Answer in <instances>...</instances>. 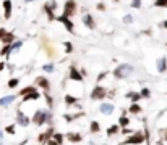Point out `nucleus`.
Here are the masks:
<instances>
[{
  "label": "nucleus",
  "mask_w": 167,
  "mask_h": 145,
  "mask_svg": "<svg viewBox=\"0 0 167 145\" xmlns=\"http://www.w3.org/2000/svg\"><path fill=\"white\" fill-rule=\"evenodd\" d=\"M18 85H20V77H12V79L7 82V87H8V89H16Z\"/></svg>",
  "instance_id": "a878e982"
},
{
  "label": "nucleus",
  "mask_w": 167,
  "mask_h": 145,
  "mask_svg": "<svg viewBox=\"0 0 167 145\" xmlns=\"http://www.w3.org/2000/svg\"><path fill=\"white\" fill-rule=\"evenodd\" d=\"M12 12H13L12 0H3V18L5 19H10L12 18Z\"/></svg>",
  "instance_id": "f8f14e48"
},
{
  "label": "nucleus",
  "mask_w": 167,
  "mask_h": 145,
  "mask_svg": "<svg viewBox=\"0 0 167 145\" xmlns=\"http://www.w3.org/2000/svg\"><path fill=\"white\" fill-rule=\"evenodd\" d=\"M161 26H162L164 29H167V19H165V21H162V23H161Z\"/></svg>",
  "instance_id": "de8ad7c7"
},
{
  "label": "nucleus",
  "mask_w": 167,
  "mask_h": 145,
  "mask_svg": "<svg viewBox=\"0 0 167 145\" xmlns=\"http://www.w3.org/2000/svg\"><path fill=\"white\" fill-rule=\"evenodd\" d=\"M0 42H2V44H13V42H16V36H15V32L8 31V32L5 34V37H3Z\"/></svg>",
  "instance_id": "412c9836"
},
{
  "label": "nucleus",
  "mask_w": 167,
  "mask_h": 145,
  "mask_svg": "<svg viewBox=\"0 0 167 145\" xmlns=\"http://www.w3.org/2000/svg\"><path fill=\"white\" fill-rule=\"evenodd\" d=\"M112 2H120V0H112Z\"/></svg>",
  "instance_id": "3c124183"
},
{
  "label": "nucleus",
  "mask_w": 167,
  "mask_h": 145,
  "mask_svg": "<svg viewBox=\"0 0 167 145\" xmlns=\"http://www.w3.org/2000/svg\"><path fill=\"white\" fill-rule=\"evenodd\" d=\"M125 97H127L128 100H132V103H136V102H140V100L143 99L141 92H127Z\"/></svg>",
  "instance_id": "aec40b11"
},
{
  "label": "nucleus",
  "mask_w": 167,
  "mask_h": 145,
  "mask_svg": "<svg viewBox=\"0 0 167 145\" xmlns=\"http://www.w3.org/2000/svg\"><path fill=\"white\" fill-rule=\"evenodd\" d=\"M65 137H67V140L71 142V143H80L83 140V134L81 132H67Z\"/></svg>",
  "instance_id": "9b49d317"
},
{
  "label": "nucleus",
  "mask_w": 167,
  "mask_h": 145,
  "mask_svg": "<svg viewBox=\"0 0 167 145\" xmlns=\"http://www.w3.org/2000/svg\"><path fill=\"white\" fill-rule=\"evenodd\" d=\"M89 131H91V134H97V132L101 131V124H99L97 121H91V124H89Z\"/></svg>",
  "instance_id": "bb28decb"
},
{
  "label": "nucleus",
  "mask_w": 167,
  "mask_h": 145,
  "mask_svg": "<svg viewBox=\"0 0 167 145\" xmlns=\"http://www.w3.org/2000/svg\"><path fill=\"white\" fill-rule=\"evenodd\" d=\"M122 134H133V131L128 128H122Z\"/></svg>",
  "instance_id": "c03bdc74"
},
{
  "label": "nucleus",
  "mask_w": 167,
  "mask_h": 145,
  "mask_svg": "<svg viewBox=\"0 0 167 145\" xmlns=\"http://www.w3.org/2000/svg\"><path fill=\"white\" fill-rule=\"evenodd\" d=\"M34 90H38V85H28V87H24V89H21L20 92H18V95L24 97V95L31 94V92H34Z\"/></svg>",
  "instance_id": "b1692460"
},
{
  "label": "nucleus",
  "mask_w": 167,
  "mask_h": 145,
  "mask_svg": "<svg viewBox=\"0 0 167 145\" xmlns=\"http://www.w3.org/2000/svg\"><path fill=\"white\" fill-rule=\"evenodd\" d=\"M146 140V135L143 132H133L132 135H128V137L122 142V145H140Z\"/></svg>",
  "instance_id": "20e7f679"
},
{
  "label": "nucleus",
  "mask_w": 167,
  "mask_h": 145,
  "mask_svg": "<svg viewBox=\"0 0 167 145\" xmlns=\"http://www.w3.org/2000/svg\"><path fill=\"white\" fill-rule=\"evenodd\" d=\"M42 97V94L39 92V90H34V92H31V94H28V95H24L23 97V103H26V102H34V100H39Z\"/></svg>",
  "instance_id": "2eb2a0df"
},
{
  "label": "nucleus",
  "mask_w": 167,
  "mask_h": 145,
  "mask_svg": "<svg viewBox=\"0 0 167 145\" xmlns=\"http://www.w3.org/2000/svg\"><path fill=\"white\" fill-rule=\"evenodd\" d=\"M55 21H59V23H62V26L67 29V31L70 32V34H73L75 32V24L71 23V18H68V16H65V15H60V16H57V19Z\"/></svg>",
  "instance_id": "423d86ee"
},
{
  "label": "nucleus",
  "mask_w": 167,
  "mask_h": 145,
  "mask_svg": "<svg viewBox=\"0 0 167 145\" xmlns=\"http://www.w3.org/2000/svg\"><path fill=\"white\" fill-rule=\"evenodd\" d=\"M8 31H7V29L5 27H0V41H2V39L5 37V34H7Z\"/></svg>",
  "instance_id": "79ce46f5"
},
{
  "label": "nucleus",
  "mask_w": 167,
  "mask_h": 145,
  "mask_svg": "<svg viewBox=\"0 0 167 145\" xmlns=\"http://www.w3.org/2000/svg\"><path fill=\"white\" fill-rule=\"evenodd\" d=\"M52 137H54L55 140H57L60 145H63L65 139H67V137H65V134H62V132H54V135H52Z\"/></svg>",
  "instance_id": "c756f323"
},
{
  "label": "nucleus",
  "mask_w": 167,
  "mask_h": 145,
  "mask_svg": "<svg viewBox=\"0 0 167 145\" xmlns=\"http://www.w3.org/2000/svg\"><path fill=\"white\" fill-rule=\"evenodd\" d=\"M34 84L38 85V87H42L44 92H49L50 90V81L45 76H38V77H36V81H34Z\"/></svg>",
  "instance_id": "9d476101"
},
{
  "label": "nucleus",
  "mask_w": 167,
  "mask_h": 145,
  "mask_svg": "<svg viewBox=\"0 0 167 145\" xmlns=\"http://www.w3.org/2000/svg\"><path fill=\"white\" fill-rule=\"evenodd\" d=\"M24 2H34V0H24Z\"/></svg>",
  "instance_id": "8fccbe9b"
},
{
  "label": "nucleus",
  "mask_w": 167,
  "mask_h": 145,
  "mask_svg": "<svg viewBox=\"0 0 167 145\" xmlns=\"http://www.w3.org/2000/svg\"><path fill=\"white\" fill-rule=\"evenodd\" d=\"M54 132H55V129H54V126H49L47 129H45L44 132H41L39 135H38V142L41 143V145H44V143H47V140L49 139H52V135H54Z\"/></svg>",
  "instance_id": "0eeeda50"
},
{
  "label": "nucleus",
  "mask_w": 167,
  "mask_h": 145,
  "mask_svg": "<svg viewBox=\"0 0 167 145\" xmlns=\"http://www.w3.org/2000/svg\"><path fill=\"white\" fill-rule=\"evenodd\" d=\"M42 10H44V13L47 15V19H49V21H55V19H57V16H55V10L50 7L49 2H47V3H44Z\"/></svg>",
  "instance_id": "ddd939ff"
},
{
  "label": "nucleus",
  "mask_w": 167,
  "mask_h": 145,
  "mask_svg": "<svg viewBox=\"0 0 167 145\" xmlns=\"http://www.w3.org/2000/svg\"><path fill=\"white\" fill-rule=\"evenodd\" d=\"M16 100V95H5V97H0V106H8L12 105Z\"/></svg>",
  "instance_id": "6ab92c4d"
},
{
  "label": "nucleus",
  "mask_w": 167,
  "mask_h": 145,
  "mask_svg": "<svg viewBox=\"0 0 167 145\" xmlns=\"http://www.w3.org/2000/svg\"><path fill=\"white\" fill-rule=\"evenodd\" d=\"M3 139V131H0V140Z\"/></svg>",
  "instance_id": "09e8293b"
},
{
  "label": "nucleus",
  "mask_w": 167,
  "mask_h": 145,
  "mask_svg": "<svg viewBox=\"0 0 167 145\" xmlns=\"http://www.w3.org/2000/svg\"><path fill=\"white\" fill-rule=\"evenodd\" d=\"M141 95H143V99H149V97H151V90L149 89H148V87H141Z\"/></svg>",
  "instance_id": "72a5a7b5"
},
{
  "label": "nucleus",
  "mask_w": 167,
  "mask_h": 145,
  "mask_svg": "<svg viewBox=\"0 0 167 145\" xmlns=\"http://www.w3.org/2000/svg\"><path fill=\"white\" fill-rule=\"evenodd\" d=\"M107 95H109V90L106 89L104 85L97 84V85H94V89L91 90V95H89V99H91L92 102H97V100H104Z\"/></svg>",
  "instance_id": "7ed1b4c3"
},
{
  "label": "nucleus",
  "mask_w": 167,
  "mask_h": 145,
  "mask_svg": "<svg viewBox=\"0 0 167 145\" xmlns=\"http://www.w3.org/2000/svg\"><path fill=\"white\" fill-rule=\"evenodd\" d=\"M141 111H143V108H141L140 105H138V102H136V103H132V105L128 106V113H133V114H140Z\"/></svg>",
  "instance_id": "393cba45"
},
{
  "label": "nucleus",
  "mask_w": 167,
  "mask_h": 145,
  "mask_svg": "<svg viewBox=\"0 0 167 145\" xmlns=\"http://www.w3.org/2000/svg\"><path fill=\"white\" fill-rule=\"evenodd\" d=\"M86 113H78V114H63V119L65 121H73V119H76V118H80V116H85Z\"/></svg>",
  "instance_id": "7c9ffc66"
},
{
  "label": "nucleus",
  "mask_w": 167,
  "mask_h": 145,
  "mask_svg": "<svg viewBox=\"0 0 167 145\" xmlns=\"http://www.w3.org/2000/svg\"><path fill=\"white\" fill-rule=\"evenodd\" d=\"M68 79L76 81V82H83L85 76L81 74V71H78V68H76L75 65H71V66H70V70H68Z\"/></svg>",
  "instance_id": "6e6552de"
},
{
  "label": "nucleus",
  "mask_w": 167,
  "mask_h": 145,
  "mask_svg": "<svg viewBox=\"0 0 167 145\" xmlns=\"http://www.w3.org/2000/svg\"><path fill=\"white\" fill-rule=\"evenodd\" d=\"M107 74H109L107 71H101V73L97 74V82H101V81H104V79H106V77H107Z\"/></svg>",
  "instance_id": "e433bc0d"
},
{
  "label": "nucleus",
  "mask_w": 167,
  "mask_h": 145,
  "mask_svg": "<svg viewBox=\"0 0 167 145\" xmlns=\"http://www.w3.org/2000/svg\"><path fill=\"white\" fill-rule=\"evenodd\" d=\"M120 131H122V126L120 124H110L106 131V134H107V137H112V135H117Z\"/></svg>",
  "instance_id": "dca6fc26"
},
{
  "label": "nucleus",
  "mask_w": 167,
  "mask_h": 145,
  "mask_svg": "<svg viewBox=\"0 0 167 145\" xmlns=\"http://www.w3.org/2000/svg\"><path fill=\"white\" fill-rule=\"evenodd\" d=\"M135 71V68L130 65V63H120L115 70H114V77L115 79H123L128 74H132Z\"/></svg>",
  "instance_id": "f03ea898"
},
{
  "label": "nucleus",
  "mask_w": 167,
  "mask_h": 145,
  "mask_svg": "<svg viewBox=\"0 0 167 145\" xmlns=\"http://www.w3.org/2000/svg\"><path fill=\"white\" fill-rule=\"evenodd\" d=\"M161 134H162L164 140H167V129H162V131H161Z\"/></svg>",
  "instance_id": "49530a36"
},
{
  "label": "nucleus",
  "mask_w": 167,
  "mask_h": 145,
  "mask_svg": "<svg viewBox=\"0 0 167 145\" xmlns=\"http://www.w3.org/2000/svg\"><path fill=\"white\" fill-rule=\"evenodd\" d=\"M96 10H99V12H106L107 7H106V3H104V2H99V3L96 5Z\"/></svg>",
  "instance_id": "58836bf2"
},
{
  "label": "nucleus",
  "mask_w": 167,
  "mask_h": 145,
  "mask_svg": "<svg viewBox=\"0 0 167 145\" xmlns=\"http://www.w3.org/2000/svg\"><path fill=\"white\" fill-rule=\"evenodd\" d=\"M63 100H65V105L67 106H75V105H78V97H75V95H70V94H67L63 97Z\"/></svg>",
  "instance_id": "a211bd4d"
},
{
  "label": "nucleus",
  "mask_w": 167,
  "mask_h": 145,
  "mask_svg": "<svg viewBox=\"0 0 167 145\" xmlns=\"http://www.w3.org/2000/svg\"><path fill=\"white\" fill-rule=\"evenodd\" d=\"M42 71H45V73H54V65H52V63L44 65V66H42Z\"/></svg>",
  "instance_id": "c9c22d12"
},
{
  "label": "nucleus",
  "mask_w": 167,
  "mask_h": 145,
  "mask_svg": "<svg viewBox=\"0 0 167 145\" xmlns=\"http://www.w3.org/2000/svg\"><path fill=\"white\" fill-rule=\"evenodd\" d=\"M21 47H23V41H16V42H13V52H15V50L18 52Z\"/></svg>",
  "instance_id": "4c0bfd02"
},
{
  "label": "nucleus",
  "mask_w": 167,
  "mask_h": 145,
  "mask_svg": "<svg viewBox=\"0 0 167 145\" xmlns=\"http://www.w3.org/2000/svg\"><path fill=\"white\" fill-rule=\"evenodd\" d=\"M123 23H125V24L133 23V16H132V15H125V16H123Z\"/></svg>",
  "instance_id": "ea45409f"
},
{
  "label": "nucleus",
  "mask_w": 167,
  "mask_h": 145,
  "mask_svg": "<svg viewBox=\"0 0 167 145\" xmlns=\"http://www.w3.org/2000/svg\"><path fill=\"white\" fill-rule=\"evenodd\" d=\"M99 111L102 113V114H106V116H109V114L114 113V105L112 103H101Z\"/></svg>",
  "instance_id": "f3484780"
},
{
  "label": "nucleus",
  "mask_w": 167,
  "mask_h": 145,
  "mask_svg": "<svg viewBox=\"0 0 167 145\" xmlns=\"http://www.w3.org/2000/svg\"><path fill=\"white\" fill-rule=\"evenodd\" d=\"M44 99H45V103H47V106L49 108H54V99H52V95L49 94V92H44Z\"/></svg>",
  "instance_id": "cd10ccee"
},
{
  "label": "nucleus",
  "mask_w": 167,
  "mask_h": 145,
  "mask_svg": "<svg viewBox=\"0 0 167 145\" xmlns=\"http://www.w3.org/2000/svg\"><path fill=\"white\" fill-rule=\"evenodd\" d=\"M13 52V44H3V47L0 48V56H8Z\"/></svg>",
  "instance_id": "4be33fe9"
},
{
  "label": "nucleus",
  "mask_w": 167,
  "mask_h": 145,
  "mask_svg": "<svg viewBox=\"0 0 167 145\" xmlns=\"http://www.w3.org/2000/svg\"><path fill=\"white\" fill-rule=\"evenodd\" d=\"M5 132L10 134V135H15V134H16V126H15V124H8L7 128H5Z\"/></svg>",
  "instance_id": "2f4dec72"
},
{
  "label": "nucleus",
  "mask_w": 167,
  "mask_h": 145,
  "mask_svg": "<svg viewBox=\"0 0 167 145\" xmlns=\"http://www.w3.org/2000/svg\"><path fill=\"white\" fill-rule=\"evenodd\" d=\"M165 70H167V58L162 56V58L157 60V71H159V73H165Z\"/></svg>",
  "instance_id": "5701e85b"
},
{
  "label": "nucleus",
  "mask_w": 167,
  "mask_h": 145,
  "mask_svg": "<svg viewBox=\"0 0 167 145\" xmlns=\"http://www.w3.org/2000/svg\"><path fill=\"white\" fill-rule=\"evenodd\" d=\"M118 124L122 126V128H127V126L130 124V118H128L127 114H122V116L118 118Z\"/></svg>",
  "instance_id": "c85d7f7f"
},
{
  "label": "nucleus",
  "mask_w": 167,
  "mask_h": 145,
  "mask_svg": "<svg viewBox=\"0 0 167 145\" xmlns=\"http://www.w3.org/2000/svg\"><path fill=\"white\" fill-rule=\"evenodd\" d=\"M5 68H7V63H5V61H0V73H2Z\"/></svg>",
  "instance_id": "a18cd8bd"
},
{
  "label": "nucleus",
  "mask_w": 167,
  "mask_h": 145,
  "mask_svg": "<svg viewBox=\"0 0 167 145\" xmlns=\"http://www.w3.org/2000/svg\"><path fill=\"white\" fill-rule=\"evenodd\" d=\"M165 94H167V92H165Z\"/></svg>",
  "instance_id": "864d4df0"
},
{
  "label": "nucleus",
  "mask_w": 167,
  "mask_h": 145,
  "mask_svg": "<svg viewBox=\"0 0 167 145\" xmlns=\"http://www.w3.org/2000/svg\"><path fill=\"white\" fill-rule=\"evenodd\" d=\"M52 121V113L47 110H38L33 116V124L36 126H44L45 123H50Z\"/></svg>",
  "instance_id": "f257e3e1"
},
{
  "label": "nucleus",
  "mask_w": 167,
  "mask_h": 145,
  "mask_svg": "<svg viewBox=\"0 0 167 145\" xmlns=\"http://www.w3.org/2000/svg\"><path fill=\"white\" fill-rule=\"evenodd\" d=\"M76 10H78V7H76V2H75V0H67V2L63 3V10H62V15H65V16L71 18L73 15L76 13Z\"/></svg>",
  "instance_id": "39448f33"
},
{
  "label": "nucleus",
  "mask_w": 167,
  "mask_h": 145,
  "mask_svg": "<svg viewBox=\"0 0 167 145\" xmlns=\"http://www.w3.org/2000/svg\"><path fill=\"white\" fill-rule=\"evenodd\" d=\"M47 145H60V143H59L57 140H55V139L52 137V139H49V140H47Z\"/></svg>",
  "instance_id": "37998d69"
},
{
  "label": "nucleus",
  "mask_w": 167,
  "mask_h": 145,
  "mask_svg": "<svg viewBox=\"0 0 167 145\" xmlns=\"http://www.w3.org/2000/svg\"><path fill=\"white\" fill-rule=\"evenodd\" d=\"M81 21H83V24H85L88 29H94L96 27V21H94V18H92L89 13H86L85 16L81 18Z\"/></svg>",
  "instance_id": "4468645a"
},
{
  "label": "nucleus",
  "mask_w": 167,
  "mask_h": 145,
  "mask_svg": "<svg viewBox=\"0 0 167 145\" xmlns=\"http://www.w3.org/2000/svg\"><path fill=\"white\" fill-rule=\"evenodd\" d=\"M154 7H159V8H167V0H154Z\"/></svg>",
  "instance_id": "f704fd0d"
},
{
  "label": "nucleus",
  "mask_w": 167,
  "mask_h": 145,
  "mask_svg": "<svg viewBox=\"0 0 167 145\" xmlns=\"http://www.w3.org/2000/svg\"><path fill=\"white\" fill-rule=\"evenodd\" d=\"M63 47H65V53H71V52H73V44H71V42L65 41V42H63Z\"/></svg>",
  "instance_id": "473e14b6"
},
{
  "label": "nucleus",
  "mask_w": 167,
  "mask_h": 145,
  "mask_svg": "<svg viewBox=\"0 0 167 145\" xmlns=\"http://www.w3.org/2000/svg\"><path fill=\"white\" fill-rule=\"evenodd\" d=\"M29 123H33V119H29V116H26L21 110H16V124L18 126L26 128V126H29Z\"/></svg>",
  "instance_id": "1a4fd4ad"
},
{
  "label": "nucleus",
  "mask_w": 167,
  "mask_h": 145,
  "mask_svg": "<svg viewBox=\"0 0 167 145\" xmlns=\"http://www.w3.org/2000/svg\"><path fill=\"white\" fill-rule=\"evenodd\" d=\"M132 7H133L135 10L141 8V0H132Z\"/></svg>",
  "instance_id": "a19ab883"
},
{
  "label": "nucleus",
  "mask_w": 167,
  "mask_h": 145,
  "mask_svg": "<svg viewBox=\"0 0 167 145\" xmlns=\"http://www.w3.org/2000/svg\"><path fill=\"white\" fill-rule=\"evenodd\" d=\"M0 145H3V143H2V140H0Z\"/></svg>",
  "instance_id": "603ef678"
}]
</instances>
